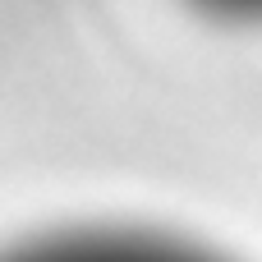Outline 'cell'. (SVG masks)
Listing matches in <instances>:
<instances>
[{"label":"cell","mask_w":262,"mask_h":262,"mask_svg":"<svg viewBox=\"0 0 262 262\" xmlns=\"http://www.w3.org/2000/svg\"><path fill=\"white\" fill-rule=\"evenodd\" d=\"M0 262H221L207 249H193L170 235L152 230H120V226H97V230H60L28 239Z\"/></svg>","instance_id":"6da1fadb"},{"label":"cell","mask_w":262,"mask_h":262,"mask_svg":"<svg viewBox=\"0 0 262 262\" xmlns=\"http://www.w3.org/2000/svg\"><path fill=\"white\" fill-rule=\"evenodd\" d=\"M216 14H235V18H262V0H198Z\"/></svg>","instance_id":"7a4b0ae2"}]
</instances>
